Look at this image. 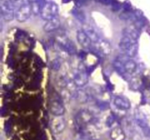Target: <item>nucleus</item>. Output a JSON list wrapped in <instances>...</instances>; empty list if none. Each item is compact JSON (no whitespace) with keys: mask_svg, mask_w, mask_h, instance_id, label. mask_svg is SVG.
Here are the masks:
<instances>
[{"mask_svg":"<svg viewBox=\"0 0 150 140\" xmlns=\"http://www.w3.org/2000/svg\"><path fill=\"white\" fill-rule=\"evenodd\" d=\"M110 136L112 140H124L125 139V134L121 127L117 126L111 131Z\"/></svg>","mask_w":150,"mask_h":140,"instance_id":"4468645a","label":"nucleus"},{"mask_svg":"<svg viewBox=\"0 0 150 140\" xmlns=\"http://www.w3.org/2000/svg\"><path fill=\"white\" fill-rule=\"evenodd\" d=\"M83 31L86 32V34L88 35L90 39L92 40V42L93 43H97V42H99L100 40V36L98 35V34L97 33L96 31L93 29V28L90 27V26H86L83 29Z\"/></svg>","mask_w":150,"mask_h":140,"instance_id":"f3484780","label":"nucleus"},{"mask_svg":"<svg viewBox=\"0 0 150 140\" xmlns=\"http://www.w3.org/2000/svg\"><path fill=\"white\" fill-rule=\"evenodd\" d=\"M140 86V82H139V78L138 77H134L131 80L130 83V87L131 89L133 90H137Z\"/></svg>","mask_w":150,"mask_h":140,"instance_id":"5701e85b","label":"nucleus"},{"mask_svg":"<svg viewBox=\"0 0 150 140\" xmlns=\"http://www.w3.org/2000/svg\"><path fill=\"white\" fill-rule=\"evenodd\" d=\"M71 1V0H63V2H68V1Z\"/></svg>","mask_w":150,"mask_h":140,"instance_id":"c756f323","label":"nucleus"},{"mask_svg":"<svg viewBox=\"0 0 150 140\" xmlns=\"http://www.w3.org/2000/svg\"><path fill=\"white\" fill-rule=\"evenodd\" d=\"M113 66H114L116 71H118L120 74H126L125 70L124 64H123V62H122L121 61H120V60H118L117 58V60H115V61H114V63H113Z\"/></svg>","mask_w":150,"mask_h":140,"instance_id":"4be33fe9","label":"nucleus"},{"mask_svg":"<svg viewBox=\"0 0 150 140\" xmlns=\"http://www.w3.org/2000/svg\"><path fill=\"white\" fill-rule=\"evenodd\" d=\"M89 140H99L98 139L95 138V137H93V136H90L89 137Z\"/></svg>","mask_w":150,"mask_h":140,"instance_id":"c85d7f7f","label":"nucleus"},{"mask_svg":"<svg viewBox=\"0 0 150 140\" xmlns=\"http://www.w3.org/2000/svg\"><path fill=\"white\" fill-rule=\"evenodd\" d=\"M123 36H127L133 41H137L138 39L140 36V30L137 29L134 25H131V26H128V27L125 28L124 30L122 31Z\"/></svg>","mask_w":150,"mask_h":140,"instance_id":"f8f14e48","label":"nucleus"},{"mask_svg":"<svg viewBox=\"0 0 150 140\" xmlns=\"http://www.w3.org/2000/svg\"><path fill=\"white\" fill-rule=\"evenodd\" d=\"M114 104L117 109L120 110H128L131 107L130 101L127 97L123 96H117L114 99Z\"/></svg>","mask_w":150,"mask_h":140,"instance_id":"9b49d317","label":"nucleus"},{"mask_svg":"<svg viewBox=\"0 0 150 140\" xmlns=\"http://www.w3.org/2000/svg\"><path fill=\"white\" fill-rule=\"evenodd\" d=\"M73 80L77 87H83L87 84L89 81V74H88L87 68L84 64H80L78 66L77 70L75 72Z\"/></svg>","mask_w":150,"mask_h":140,"instance_id":"f03ea898","label":"nucleus"},{"mask_svg":"<svg viewBox=\"0 0 150 140\" xmlns=\"http://www.w3.org/2000/svg\"><path fill=\"white\" fill-rule=\"evenodd\" d=\"M138 50H139V45H138V42H135L129 47L128 49L125 51V55H127L129 58L133 59L134 57L136 56L138 53Z\"/></svg>","mask_w":150,"mask_h":140,"instance_id":"6ab92c4d","label":"nucleus"},{"mask_svg":"<svg viewBox=\"0 0 150 140\" xmlns=\"http://www.w3.org/2000/svg\"><path fill=\"white\" fill-rule=\"evenodd\" d=\"M61 66L62 64L59 59H54V61H52L51 64V69L53 70H54V71H58V70H59V69L61 68Z\"/></svg>","mask_w":150,"mask_h":140,"instance_id":"b1692460","label":"nucleus"},{"mask_svg":"<svg viewBox=\"0 0 150 140\" xmlns=\"http://www.w3.org/2000/svg\"><path fill=\"white\" fill-rule=\"evenodd\" d=\"M57 42L61 48L70 55H75L77 52V48L75 44L66 36H59V37L57 38Z\"/></svg>","mask_w":150,"mask_h":140,"instance_id":"423d86ee","label":"nucleus"},{"mask_svg":"<svg viewBox=\"0 0 150 140\" xmlns=\"http://www.w3.org/2000/svg\"><path fill=\"white\" fill-rule=\"evenodd\" d=\"M135 42H137V41H133V39L129 38L128 36H123L121 38V39H120V43H119V47L121 49V50L125 53V51L129 48V47Z\"/></svg>","mask_w":150,"mask_h":140,"instance_id":"dca6fc26","label":"nucleus"},{"mask_svg":"<svg viewBox=\"0 0 150 140\" xmlns=\"http://www.w3.org/2000/svg\"><path fill=\"white\" fill-rule=\"evenodd\" d=\"M50 112L54 116H63L65 109L63 102L59 99H54L50 103Z\"/></svg>","mask_w":150,"mask_h":140,"instance_id":"6e6552de","label":"nucleus"},{"mask_svg":"<svg viewBox=\"0 0 150 140\" xmlns=\"http://www.w3.org/2000/svg\"><path fill=\"white\" fill-rule=\"evenodd\" d=\"M94 115L89 110L86 109H81L76 115V125L80 134H84L85 128L89 124L94 121Z\"/></svg>","mask_w":150,"mask_h":140,"instance_id":"f257e3e1","label":"nucleus"},{"mask_svg":"<svg viewBox=\"0 0 150 140\" xmlns=\"http://www.w3.org/2000/svg\"><path fill=\"white\" fill-rule=\"evenodd\" d=\"M115 120H116V118H115V117H114V115H109V116H108V118H107L106 125H108V127H111V125H112L114 123Z\"/></svg>","mask_w":150,"mask_h":140,"instance_id":"393cba45","label":"nucleus"},{"mask_svg":"<svg viewBox=\"0 0 150 140\" xmlns=\"http://www.w3.org/2000/svg\"><path fill=\"white\" fill-rule=\"evenodd\" d=\"M32 14V11L30 3H29V1H26L20 7H17L16 10L15 18L20 23H23L30 18Z\"/></svg>","mask_w":150,"mask_h":140,"instance_id":"39448f33","label":"nucleus"},{"mask_svg":"<svg viewBox=\"0 0 150 140\" xmlns=\"http://www.w3.org/2000/svg\"><path fill=\"white\" fill-rule=\"evenodd\" d=\"M58 5L54 1H46L44 4L40 13V17L43 20H48L58 16Z\"/></svg>","mask_w":150,"mask_h":140,"instance_id":"7ed1b4c3","label":"nucleus"},{"mask_svg":"<svg viewBox=\"0 0 150 140\" xmlns=\"http://www.w3.org/2000/svg\"><path fill=\"white\" fill-rule=\"evenodd\" d=\"M66 128L65 119L63 116H54L51 121V129L53 133L59 134L64 131Z\"/></svg>","mask_w":150,"mask_h":140,"instance_id":"0eeeda50","label":"nucleus"},{"mask_svg":"<svg viewBox=\"0 0 150 140\" xmlns=\"http://www.w3.org/2000/svg\"><path fill=\"white\" fill-rule=\"evenodd\" d=\"M111 8H112L113 11H118L121 8V5H120V4L117 0H113L112 4H111Z\"/></svg>","mask_w":150,"mask_h":140,"instance_id":"a878e982","label":"nucleus"},{"mask_svg":"<svg viewBox=\"0 0 150 140\" xmlns=\"http://www.w3.org/2000/svg\"><path fill=\"white\" fill-rule=\"evenodd\" d=\"M42 1V0H27V1H29V3L32 4V3L34 2H37V1Z\"/></svg>","mask_w":150,"mask_h":140,"instance_id":"cd10ccee","label":"nucleus"},{"mask_svg":"<svg viewBox=\"0 0 150 140\" xmlns=\"http://www.w3.org/2000/svg\"><path fill=\"white\" fill-rule=\"evenodd\" d=\"M0 11L5 21H11L15 18V7L10 0H0Z\"/></svg>","mask_w":150,"mask_h":140,"instance_id":"20e7f679","label":"nucleus"},{"mask_svg":"<svg viewBox=\"0 0 150 140\" xmlns=\"http://www.w3.org/2000/svg\"><path fill=\"white\" fill-rule=\"evenodd\" d=\"M60 20L58 16L46 21L43 26V30L45 32H52L57 30L60 27Z\"/></svg>","mask_w":150,"mask_h":140,"instance_id":"ddd939ff","label":"nucleus"},{"mask_svg":"<svg viewBox=\"0 0 150 140\" xmlns=\"http://www.w3.org/2000/svg\"><path fill=\"white\" fill-rule=\"evenodd\" d=\"M76 37H77L78 42L82 48H84V49H89L91 48L92 42L90 38L86 34V32L83 31V29L78 31Z\"/></svg>","mask_w":150,"mask_h":140,"instance_id":"9d476101","label":"nucleus"},{"mask_svg":"<svg viewBox=\"0 0 150 140\" xmlns=\"http://www.w3.org/2000/svg\"><path fill=\"white\" fill-rule=\"evenodd\" d=\"M136 123L137 125L140 127L141 129L143 131L144 134L146 136H150V128L148 125L147 123L146 122L144 119H143L142 118H136Z\"/></svg>","mask_w":150,"mask_h":140,"instance_id":"a211bd4d","label":"nucleus"},{"mask_svg":"<svg viewBox=\"0 0 150 140\" xmlns=\"http://www.w3.org/2000/svg\"><path fill=\"white\" fill-rule=\"evenodd\" d=\"M123 9H124V11H132V6L131 4L129 1H125L123 3Z\"/></svg>","mask_w":150,"mask_h":140,"instance_id":"bb28decb","label":"nucleus"},{"mask_svg":"<svg viewBox=\"0 0 150 140\" xmlns=\"http://www.w3.org/2000/svg\"><path fill=\"white\" fill-rule=\"evenodd\" d=\"M72 14L79 21L81 22V23H83L86 20V15H85L84 13H83L82 10H81L79 8H75L72 10Z\"/></svg>","mask_w":150,"mask_h":140,"instance_id":"412c9836","label":"nucleus"},{"mask_svg":"<svg viewBox=\"0 0 150 140\" xmlns=\"http://www.w3.org/2000/svg\"><path fill=\"white\" fill-rule=\"evenodd\" d=\"M98 53H100L102 55H109L111 52V45L110 42L107 40L100 39L98 42L95 43V47L94 48Z\"/></svg>","mask_w":150,"mask_h":140,"instance_id":"1a4fd4ad","label":"nucleus"},{"mask_svg":"<svg viewBox=\"0 0 150 140\" xmlns=\"http://www.w3.org/2000/svg\"><path fill=\"white\" fill-rule=\"evenodd\" d=\"M123 64H124L125 70V72L127 74H133L137 69V64H136L134 60L131 59V58H127L126 61L123 62Z\"/></svg>","mask_w":150,"mask_h":140,"instance_id":"2eb2a0df","label":"nucleus"},{"mask_svg":"<svg viewBox=\"0 0 150 140\" xmlns=\"http://www.w3.org/2000/svg\"><path fill=\"white\" fill-rule=\"evenodd\" d=\"M75 96L80 103H86L89 100V95H88L87 92L85 91L84 90H76Z\"/></svg>","mask_w":150,"mask_h":140,"instance_id":"aec40b11","label":"nucleus"}]
</instances>
